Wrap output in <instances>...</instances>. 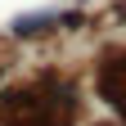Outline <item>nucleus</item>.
<instances>
[{
    "mask_svg": "<svg viewBox=\"0 0 126 126\" xmlns=\"http://www.w3.org/2000/svg\"><path fill=\"white\" fill-rule=\"evenodd\" d=\"M104 90H108V99H113L122 113H126V63H117V68H104Z\"/></svg>",
    "mask_w": 126,
    "mask_h": 126,
    "instance_id": "obj_1",
    "label": "nucleus"
},
{
    "mask_svg": "<svg viewBox=\"0 0 126 126\" xmlns=\"http://www.w3.org/2000/svg\"><path fill=\"white\" fill-rule=\"evenodd\" d=\"M54 23H63V14H27L14 23V36H36V32H50Z\"/></svg>",
    "mask_w": 126,
    "mask_h": 126,
    "instance_id": "obj_2",
    "label": "nucleus"
}]
</instances>
